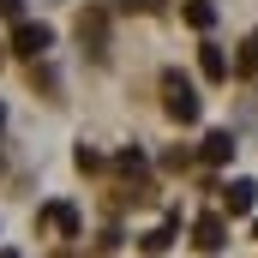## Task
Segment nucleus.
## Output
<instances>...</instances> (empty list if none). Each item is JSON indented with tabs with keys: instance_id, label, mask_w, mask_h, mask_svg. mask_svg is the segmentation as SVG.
I'll return each mask as SVG.
<instances>
[{
	"instance_id": "9",
	"label": "nucleus",
	"mask_w": 258,
	"mask_h": 258,
	"mask_svg": "<svg viewBox=\"0 0 258 258\" xmlns=\"http://www.w3.org/2000/svg\"><path fill=\"white\" fill-rule=\"evenodd\" d=\"M174 234H180V216H168L162 228H150V234H144V252H168V246H174Z\"/></svg>"
},
{
	"instance_id": "15",
	"label": "nucleus",
	"mask_w": 258,
	"mask_h": 258,
	"mask_svg": "<svg viewBox=\"0 0 258 258\" xmlns=\"http://www.w3.org/2000/svg\"><path fill=\"white\" fill-rule=\"evenodd\" d=\"M0 120H6V108H0Z\"/></svg>"
},
{
	"instance_id": "14",
	"label": "nucleus",
	"mask_w": 258,
	"mask_h": 258,
	"mask_svg": "<svg viewBox=\"0 0 258 258\" xmlns=\"http://www.w3.org/2000/svg\"><path fill=\"white\" fill-rule=\"evenodd\" d=\"M0 258H18V252H12V246H0Z\"/></svg>"
},
{
	"instance_id": "6",
	"label": "nucleus",
	"mask_w": 258,
	"mask_h": 258,
	"mask_svg": "<svg viewBox=\"0 0 258 258\" xmlns=\"http://www.w3.org/2000/svg\"><path fill=\"white\" fill-rule=\"evenodd\" d=\"M222 204H228V216H246V210L258 204V186H252V180H234V186L222 192Z\"/></svg>"
},
{
	"instance_id": "2",
	"label": "nucleus",
	"mask_w": 258,
	"mask_h": 258,
	"mask_svg": "<svg viewBox=\"0 0 258 258\" xmlns=\"http://www.w3.org/2000/svg\"><path fill=\"white\" fill-rule=\"evenodd\" d=\"M54 48V30L42 24V18H18L12 24V54H24V60H42Z\"/></svg>"
},
{
	"instance_id": "16",
	"label": "nucleus",
	"mask_w": 258,
	"mask_h": 258,
	"mask_svg": "<svg viewBox=\"0 0 258 258\" xmlns=\"http://www.w3.org/2000/svg\"><path fill=\"white\" fill-rule=\"evenodd\" d=\"M252 234H258V222H252Z\"/></svg>"
},
{
	"instance_id": "7",
	"label": "nucleus",
	"mask_w": 258,
	"mask_h": 258,
	"mask_svg": "<svg viewBox=\"0 0 258 258\" xmlns=\"http://www.w3.org/2000/svg\"><path fill=\"white\" fill-rule=\"evenodd\" d=\"M198 66H204V78H210V84H222V78H228V54H222L216 42H204V48H198Z\"/></svg>"
},
{
	"instance_id": "12",
	"label": "nucleus",
	"mask_w": 258,
	"mask_h": 258,
	"mask_svg": "<svg viewBox=\"0 0 258 258\" xmlns=\"http://www.w3.org/2000/svg\"><path fill=\"white\" fill-rule=\"evenodd\" d=\"M114 168H120V174H138V168H144V150H120Z\"/></svg>"
},
{
	"instance_id": "4",
	"label": "nucleus",
	"mask_w": 258,
	"mask_h": 258,
	"mask_svg": "<svg viewBox=\"0 0 258 258\" xmlns=\"http://www.w3.org/2000/svg\"><path fill=\"white\" fill-rule=\"evenodd\" d=\"M234 156V132H204V144H198V162H210V168H222Z\"/></svg>"
},
{
	"instance_id": "13",
	"label": "nucleus",
	"mask_w": 258,
	"mask_h": 258,
	"mask_svg": "<svg viewBox=\"0 0 258 258\" xmlns=\"http://www.w3.org/2000/svg\"><path fill=\"white\" fill-rule=\"evenodd\" d=\"M18 6H24V0H0V12H6V18H18Z\"/></svg>"
},
{
	"instance_id": "10",
	"label": "nucleus",
	"mask_w": 258,
	"mask_h": 258,
	"mask_svg": "<svg viewBox=\"0 0 258 258\" xmlns=\"http://www.w3.org/2000/svg\"><path fill=\"white\" fill-rule=\"evenodd\" d=\"M186 24H192V30H210V24H216V6H210V0H186Z\"/></svg>"
},
{
	"instance_id": "5",
	"label": "nucleus",
	"mask_w": 258,
	"mask_h": 258,
	"mask_svg": "<svg viewBox=\"0 0 258 258\" xmlns=\"http://www.w3.org/2000/svg\"><path fill=\"white\" fill-rule=\"evenodd\" d=\"M102 36H108V12H96V6H90V12L78 18V42H90V48L102 54Z\"/></svg>"
},
{
	"instance_id": "3",
	"label": "nucleus",
	"mask_w": 258,
	"mask_h": 258,
	"mask_svg": "<svg viewBox=\"0 0 258 258\" xmlns=\"http://www.w3.org/2000/svg\"><path fill=\"white\" fill-rule=\"evenodd\" d=\"M192 240L204 246V252H222V246H228V222H222L216 210H210V216H198V222H192Z\"/></svg>"
},
{
	"instance_id": "11",
	"label": "nucleus",
	"mask_w": 258,
	"mask_h": 258,
	"mask_svg": "<svg viewBox=\"0 0 258 258\" xmlns=\"http://www.w3.org/2000/svg\"><path fill=\"white\" fill-rule=\"evenodd\" d=\"M234 72H246V78L258 72V30L246 36V48H240V60H234Z\"/></svg>"
},
{
	"instance_id": "8",
	"label": "nucleus",
	"mask_w": 258,
	"mask_h": 258,
	"mask_svg": "<svg viewBox=\"0 0 258 258\" xmlns=\"http://www.w3.org/2000/svg\"><path fill=\"white\" fill-rule=\"evenodd\" d=\"M42 222L60 228V234H78V210H72V204H42Z\"/></svg>"
},
{
	"instance_id": "1",
	"label": "nucleus",
	"mask_w": 258,
	"mask_h": 258,
	"mask_svg": "<svg viewBox=\"0 0 258 258\" xmlns=\"http://www.w3.org/2000/svg\"><path fill=\"white\" fill-rule=\"evenodd\" d=\"M162 108H168V120H180V126H192L198 120V90H192V78H180V72H168L162 78Z\"/></svg>"
}]
</instances>
